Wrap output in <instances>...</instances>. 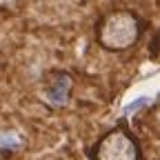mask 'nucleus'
<instances>
[{
    "label": "nucleus",
    "mask_w": 160,
    "mask_h": 160,
    "mask_svg": "<svg viewBox=\"0 0 160 160\" xmlns=\"http://www.w3.org/2000/svg\"><path fill=\"white\" fill-rule=\"evenodd\" d=\"M145 20L133 9L127 7H113L100 13L93 27L96 42L109 53H122L138 45L142 38Z\"/></svg>",
    "instance_id": "nucleus-1"
},
{
    "label": "nucleus",
    "mask_w": 160,
    "mask_h": 160,
    "mask_svg": "<svg viewBox=\"0 0 160 160\" xmlns=\"http://www.w3.org/2000/svg\"><path fill=\"white\" fill-rule=\"evenodd\" d=\"M73 93V76L65 69H49L38 85V98L49 109H65Z\"/></svg>",
    "instance_id": "nucleus-3"
},
{
    "label": "nucleus",
    "mask_w": 160,
    "mask_h": 160,
    "mask_svg": "<svg viewBox=\"0 0 160 160\" xmlns=\"http://www.w3.org/2000/svg\"><path fill=\"white\" fill-rule=\"evenodd\" d=\"M91 2H93V5H98V7H107V9H113L111 5H113V2H118V0H91ZM107 9H105V11H107Z\"/></svg>",
    "instance_id": "nucleus-5"
},
{
    "label": "nucleus",
    "mask_w": 160,
    "mask_h": 160,
    "mask_svg": "<svg viewBox=\"0 0 160 160\" xmlns=\"http://www.w3.org/2000/svg\"><path fill=\"white\" fill-rule=\"evenodd\" d=\"M87 156L89 160H142V147L129 127L116 125L89 147Z\"/></svg>",
    "instance_id": "nucleus-2"
},
{
    "label": "nucleus",
    "mask_w": 160,
    "mask_h": 160,
    "mask_svg": "<svg viewBox=\"0 0 160 160\" xmlns=\"http://www.w3.org/2000/svg\"><path fill=\"white\" fill-rule=\"evenodd\" d=\"M25 147V138L16 129H0V153H16Z\"/></svg>",
    "instance_id": "nucleus-4"
}]
</instances>
